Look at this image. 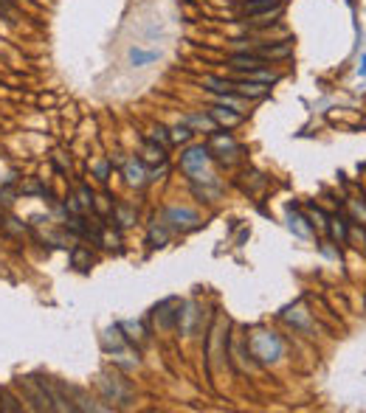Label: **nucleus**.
<instances>
[{"label": "nucleus", "mask_w": 366, "mask_h": 413, "mask_svg": "<svg viewBox=\"0 0 366 413\" xmlns=\"http://www.w3.org/2000/svg\"><path fill=\"white\" fill-rule=\"evenodd\" d=\"M15 402H18V399H15L9 391H0V407H4V410H15V413L23 410V405H15Z\"/></svg>", "instance_id": "nucleus-13"}, {"label": "nucleus", "mask_w": 366, "mask_h": 413, "mask_svg": "<svg viewBox=\"0 0 366 413\" xmlns=\"http://www.w3.org/2000/svg\"><path fill=\"white\" fill-rule=\"evenodd\" d=\"M152 141H155V144L161 141V146L172 144V141H169V130H166V127H155V130H152Z\"/></svg>", "instance_id": "nucleus-14"}, {"label": "nucleus", "mask_w": 366, "mask_h": 413, "mask_svg": "<svg viewBox=\"0 0 366 413\" xmlns=\"http://www.w3.org/2000/svg\"><path fill=\"white\" fill-rule=\"evenodd\" d=\"M0 18L15 20L18 18V0H0Z\"/></svg>", "instance_id": "nucleus-12"}, {"label": "nucleus", "mask_w": 366, "mask_h": 413, "mask_svg": "<svg viewBox=\"0 0 366 413\" xmlns=\"http://www.w3.org/2000/svg\"><path fill=\"white\" fill-rule=\"evenodd\" d=\"M229 62H231V68H234V71H240V74H245V76L268 65V62H265L257 51H248V54H231V57H229Z\"/></svg>", "instance_id": "nucleus-5"}, {"label": "nucleus", "mask_w": 366, "mask_h": 413, "mask_svg": "<svg viewBox=\"0 0 366 413\" xmlns=\"http://www.w3.org/2000/svg\"><path fill=\"white\" fill-rule=\"evenodd\" d=\"M206 166H209V146H192V149L183 152V158H180V169L187 172L189 177H195V180H201Z\"/></svg>", "instance_id": "nucleus-2"}, {"label": "nucleus", "mask_w": 366, "mask_h": 413, "mask_svg": "<svg viewBox=\"0 0 366 413\" xmlns=\"http://www.w3.org/2000/svg\"><path fill=\"white\" fill-rule=\"evenodd\" d=\"M144 160H147V163H163V160H166L163 146H158L155 141H149V144L144 146Z\"/></svg>", "instance_id": "nucleus-9"}, {"label": "nucleus", "mask_w": 366, "mask_h": 413, "mask_svg": "<svg viewBox=\"0 0 366 413\" xmlns=\"http://www.w3.org/2000/svg\"><path fill=\"white\" fill-rule=\"evenodd\" d=\"M257 54L271 65V62H279V59H287L293 54V43L290 40H279V43H265L257 48Z\"/></svg>", "instance_id": "nucleus-4"}, {"label": "nucleus", "mask_w": 366, "mask_h": 413, "mask_svg": "<svg viewBox=\"0 0 366 413\" xmlns=\"http://www.w3.org/2000/svg\"><path fill=\"white\" fill-rule=\"evenodd\" d=\"M183 124H187L189 130H209V132H215L217 130V124H215V118L212 115H187V118H183Z\"/></svg>", "instance_id": "nucleus-8"}, {"label": "nucleus", "mask_w": 366, "mask_h": 413, "mask_svg": "<svg viewBox=\"0 0 366 413\" xmlns=\"http://www.w3.org/2000/svg\"><path fill=\"white\" fill-rule=\"evenodd\" d=\"M71 262H74V267H90L93 256H90V251H88V248H74Z\"/></svg>", "instance_id": "nucleus-10"}, {"label": "nucleus", "mask_w": 366, "mask_h": 413, "mask_svg": "<svg viewBox=\"0 0 366 413\" xmlns=\"http://www.w3.org/2000/svg\"><path fill=\"white\" fill-rule=\"evenodd\" d=\"M282 9H285V0H243L240 15L251 23H265V18H271V15L279 18Z\"/></svg>", "instance_id": "nucleus-1"}, {"label": "nucleus", "mask_w": 366, "mask_h": 413, "mask_svg": "<svg viewBox=\"0 0 366 413\" xmlns=\"http://www.w3.org/2000/svg\"><path fill=\"white\" fill-rule=\"evenodd\" d=\"M231 90H234L240 99H262V96H268L271 85L257 82V79H251V76H243V79H231Z\"/></svg>", "instance_id": "nucleus-3"}, {"label": "nucleus", "mask_w": 366, "mask_h": 413, "mask_svg": "<svg viewBox=\"0 0 366 413\" xmlns=\"http://www.w3.org/2000/svg\"><path fill=\"white\" fill-rule=\"evenodd\" d=\"M124 177H127V183H133V186H141V183L147 180L144 163H141V160H127V163H124Z\"/></svg>", "instance_id": "nucleus-7"}, {"label": "nucleus", "mask_w": 366, "mask_h": 413, "mask_svg": "<svg viewBox=\"0 0 366 413\" xmlns=\"http://www.w3.org/2000/svg\"><path fill=\"white\" fill-rule=\"evenodd\" d=\"M107 172H110V166H107V163H99V166H96V174H99V180H107Z\"/></svg>", "instance_id": "nucleus-15"}, {"label": "nucleus", "mask_w": 366, "mask_h": 413, "mask_svg": "<svg viewBox=\"0 0 366 413\" xmlns=\"http://www.w3.org/2000/svg\"><path fill=\"white\" fill-rule=\"evenodd\" d=\"M192 135H195V130H189L187 124H180V127H175V130L169 132V141H172V144H187Z\"/></svg>", "instance_id": "nucleus-11"}, {"label": "nucleus", "mask_w": 366, "mask_h": 413, "mask_svg": "<svg viewBox=\"0 0 366 413\" xmlns=\"http://www.w3.org/2000/svg\"><path fill=\"white\" fill-rule=\"evenodd\" d=\"M237 107H212V118L215 124H223V127H237L243 121L240 113H234Z\"/></svg>", "instance_id": "nucleus-6"}]
</instances>
